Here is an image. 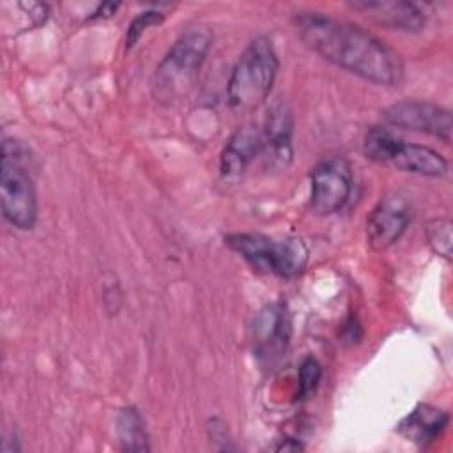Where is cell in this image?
Returning a JSON list of instances; mask_svg holds the SVG:
<instances>
[{"instance_id": "cell-19", "label": "cell", "mask_w": 453, "mask_h": 453, "mask_svg": "<svg viewBox=\"0 0 453 453\" xmlns=\"http://www.w3.org/2000/svg\"><path fill=\"white\" fill-rule=\"evenodd\" d=\"M117 7H119V4H103V5H99V9L92 14V18H108V16H111V14L117 11Z\"/></svg>"}, {"instance_id": "cell-2", "label": "cell", "mask_w": 453, "mask_h": 453, "mask_svg": "<svg viewBox=\"0 0 453 453\" xmlns=\"http://www.w3.org/2000/svg\"><path fill=\"white\" fill-rule=\"evenodd\" d=\"M211 44L212 34L207 27H191L182 32L154 71V99L163 104L184 99L196 83Z\"/></svg>"}, {"instance_id": "cell-12", "label": "cell", "mask_w": 453, "mask_h": 453, "mask_svg": "<svg viewBox=\"0 0 453 453\" xmlns=\"http://www.w3.org/2000/svg\"><path fill=\"white\" fill-rule=\"evenodd\" d=\"M262 156L265 165L274 170H285L292 161V119L283 106H276L267 117Z\"/></svg>"}, {"instance_id": "cell-14", "label": "cell", "mask_w": 453, "mask_h": 453, "mask_svg": "<svg viewBox=\"0 0 453 453\" xmlns=\"http://www.w3.org/2000/svg\"><path fill=\"white\" fill-rule=\"evenodd\" d=\"M117 439L124 451H149V437L143 418L136 407H124L117 414Z\"/></svg>"}, {"instance_id": "cell-15", "label": "cell", "mask_w": 453, "mask_h": 453, "mask_svg": "<svg viewBox=\"0 0 453 453\" xmlns=\"http://www.w3.org/2000/svg\"><path fill=\"white\" fill-rule=\"evenodd\" d=\"M285 326H287L285 315L280 306H269V308L262 310L255 322V331H257L258 342L264 347H267V343H269V349L274 345L281 347L287 338L283 333Z\"/></svg>"}, {"instance_id": "cell-16", "label": "cell", "mask_w": 453, "mask_h": 453, "mask_svg": "<svg viewBox=\"0 0 453 453\" xmlns=\"http://www.w3.org/2000/svg\"><path fill=\"white\" fill-rule=\"evenodd\" d=\"M426 239L430 248L446 260L451 258V221L435 218L426 225Z\"/></svg>"}, {"instance_id": "cell-8", "label": "cell", "mask_w": 453, "mask_h": 453, "mask_svg": "<svg viewBox=\"0 0 453 453\" xmlns=\"http://www.w3.org/2000/svg\"><path fill=\"white\" fill-rule=\"evenodd\" d=\"M384 120L395 127L432 134L444 143L451 142L453 120L451 111L430 101H400L384 110Z\"/></svg>"}, {"instance_id": "cell-18", "label": "cell", "mask_w": 453, "mask_h": 453, "mask_svg": "<svg viewBox=\"0 0 453 453\" xmlns=\"http://www.w3.org/2000/svg\"><path fill=\"white\" fill-rule=\"evenodd\" d=\"M320 375H322V370L317 359L306 357L299 368V393H297L299 396L297 398H304L310 393H313V389L320 380Z\"/></svg>"}, {"instance_id": "cell-1", "label": "cell", "mask_w": 453, "mask_h": 453, "mask_svg": "<svg viewBox=\"0 0 453 453\" xmlns=\"http://www.w3.org/2000/svg\"><path fill=\"white\" fill-rule=\"evenodd\" d=\"M294 25L303 42L324 60L375 85L393 87L402 81L400 55L363 27L315 11L299 12Z\"/></svg>"}, {"instance_id": "cell-3", "label": "cell", "mask_w": 453, "mask_h": 453, "mask_svg": "<svg viewBox=\"0 0 453 453\" xmlns=\"http://www.w3.org/2000/svg\"><path fill=\"white\" fill-rule=\"evenodd\" d=\"M280 62L269 37H255L235 62L226 83V99L235 111H251L269 96Z\"/></svg>"}, {"instance_id": "cell-5", "label": "cell", "mask_w": 453, "mask_h": 453, "mask_svg": "<svg viewBox=\"0 0 453 453\" xmlns=\"http://www.w3.org/2000/svg\"><path fill=\"white\" fill-rule=\"evenodd\" d=\"M25 149L16 140L2 143L0 168V202L2 214L9 225L30 230L37 221V191L32 175L23 161Z\"/></svg>"}, {"instance_id": "cell-6", "label": "cell", "mask_w": 453, "mask_h": 453, "mask_svg": "<svg viewBox=\"0 0 453 453\" xmlns=\"http://www.w3.org/2000/svg\"><path fill=\"white\" fill-rule=\"evenodd\" d=\"M363 152L373 163L400 172L423 177H444L448 173V161L437 150L418 143H407L380 126H373L366 131Z\"/></svg>"}, {"instance_id": "cell-7", "label": "cell", "mask_w": 453, "mask_h": 453, "mask_svg": "<svg viewBox=\"0 0 453 453\" xmlns=\"http://www.w3.org/2000/svg\"><path fill=\"white\" fill-rule=\"evenodd\" d=\"M352 189V168L343 156L320 161L311 172L310 209L317 216L338 212L349 200Z\"/></svg>"}, {"instance_id": "cell-9", "label": "cell", "mask_w": 453, "mask_h": 453, "mask_svg": "<svg viewBox=\"0 0 453 453\" xmlns=\"http://www.w3.org/2000/svg\"><path fill=\"white\" fill-rule=\"evenodd\" d=\"M412 219V207L400 193L386 195L366 218V242L375 251L391 248L407 230Z\"/></svg>"}, {"instance_id": "cell-11", "label": "cell", "mask_w": 453, "mask_h": 453, "mask_svg": "<svg viewBox=\"0 0 453 453\" xmlns=\"http://www.w3.org/2000/svg\"><path fill=\"white\" fill-rule=\"evenodd\" d=\"M264 150V133L260 129H255L251 126L237 129L230 140L226 142L221 159H219V170L221 175L228 180L237 179L244 173L248 165L257 157L262 156Z\"/></svg>"}, {"instance_id": "cell-17", "label": "cell", "mask_w": 453, "mask_h": 453, "mask_svg": "<svg viewBox=\"0 0 453 453\" xmlns=\"http://www.w3.org/2000/svg\"><path fill=\"white\" fill-rule=\"evenodd\" d=\"M163 21V14L159 11H143L140 12L129 25L127 28V34H126V48L131 50L140 35L147 30V27H152V25H159Z\"/></svg>"}, {"instance_id": "cell-4", "label": "cell", "mask_w": 453, "mask_h": 453, "mask_svg": "<svg viewBox=\"0 0 453 453\" xmlns=\"http://www.w3.org/2000/svg\"><path fill=\"white\" fill-rule=\"evenodd\" d=\"M225 244L239 253L253 269L280 278H294L308 264V248L297 237L273 239L264 234L242 232L228 234Z\"/></svg>"}, {"instance_id": "cell-13", "label": "cell", "mask_w": 453, "mask_h": 453, "mask_svg": "<svg viewBox=\"0 0 453 453\" xmlns=\"http://www.w3.org/2000/svg\"><path fill=\"white\" fill-rule=\"evenodd\" d=\"M448 425V414L432 409L428 405H419L414 409L400 425V432L412 442L425 446L434 441Z\"/></svg>"}, {"instance_id": "cell-10", "label": "cell", "mask_w": 453, "mask_h": 453, "mask_svg": "<svg viewBox=\"0 0 453 453\" xmlns=\"http://www.w3.org/2000/svg\"><path fill=\"white\" fill-rule=\"evenodd\" d=\"M354 11L363 12L377 25L389 30L418 32L425 27V12L414 2L403 0H357L349 4Z\"/></svg>"}]
</instances>
